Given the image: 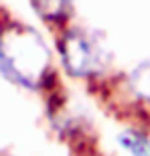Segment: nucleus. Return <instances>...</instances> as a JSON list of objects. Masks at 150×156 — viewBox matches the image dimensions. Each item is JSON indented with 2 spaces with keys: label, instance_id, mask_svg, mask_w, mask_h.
Returning a JSON list of instances; mask_svg holds the SVG:
<instances>
[{
  "label": "nucleus",
  "instance_id": "nucleus-1",
  "mask_svg": "<svg viewBox=\"0 0 150 156\" xmlns=\"http://www.w3.org/2000/svg\"><path fill=\"white\" fill-rule=\"evenodd\" d=\"M0 71L16 85L35 89L51 71V53L35 29L8 24L0 33Z\"/></svg>",
  "mask_w": 150,
  "mask_h": 156
},
{
  "label": "nucleus",
  "instance_id": "nucleus-2",
  "mask_svg": "<svg viewBox=\"0 0 150 156\" xmlns=\"http://www.w3.org/2000/svg\"><path fill=\"white\" fill-rule=\"evenodd\" d=\"M61 59L65 69L75 77L98 75L105 69L110 61L108 49L89 30L73 29L61 41Z\"/></svg>",
  "mask_w": 150,
  "mask_h": 156
},
{
  "label": "nucleus",
  "instance_id": "nucleus-3",
  "mask_svg": "<svg viewBox=\"0 0 150 156\" xmlns=\"http://www.w3.org/2000/svg\"><path fill=\"white\" fill-rule=\"evenodd\" d=\"M33 4L47 20H65L71 12L73 0H33Z\"/></svg>",
  "mask_w": 150,
  "mask_h": 156
},
{
  "label": "nucleus",
  "instance_id": "nucleus-4",
  "mask_svg": "<svg viewBox=\"0 0 150 156\" xmlns=\"http://www.w3.org/2000/svg\"><path fill=\"white\" fill-rule=\"evenodd\" d=\"M120 144L130 156H150V136L136 130H128L120 134Z\"/></svg>",
  "mask_w": 150,
  "mask_h": 156
},
{
  "label": "nucleus",
  "instance_id": "nucleus-5",
  "mask_svg": "<svg viewBox=\"0 0 150 156\" xmlns=\"http://www.w3.org/2000/svg\"><path fill=\"white\" fill-rule=\"evenodd\" d=\"M130 87L142 99H150V61H142L130 73Z\"/></svg>",
  "mask_w": 150,
  "mask_h": 156
}]
</instances>
